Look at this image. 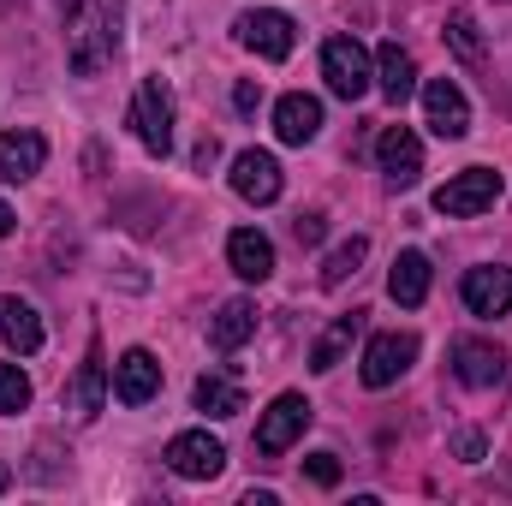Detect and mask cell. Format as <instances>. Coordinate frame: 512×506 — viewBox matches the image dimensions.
<instances>
[{
  "label": "cell",
  "instance_id": "1",
  "mask_svg": "<svg viewBox=\"0 0 512 506\" xmlns=\"http://www.w3.org/2000/svg\"><path fill=\"white\" fill-rule=\"evenodd\" d=\"M126 30V0H72L66 6V66L78 78H96L120 54Z\"/></svg>",
  "mask_w": 512,
  "mask_h": 506
},
{
  "label": "cell",
  "instance_id": "2",
  "mask_svg": "<svg viewBox=\"0 0 512 506\" xmlns=\"http://www.w3.org/2000/svg\"><path fill=\"white\" fill-rule=\"evenodd\" d=\"M322 78H328V90L340 102H358V96H370L376 66H370V54H364L358 36H328L322 42Z\"/></svg>",
  "mask_w": 512,
  "mask_h": 506
},
{
  "label": "cell",
  "instance_id": "3",
  "mask_svg": "<svg viewBox=\"0 0 512 506\" xmlns=\"http://www.w3.org/2000/svg\"><path fill=\"white\" fill-rule=\"evenodd\" d=\"M495 203H501V173L495 167H465L435 191V215H447V221H471Z\"/></svg>",
  "mask_w": 512,
  "mask_h": 506
},
{
  "label": "cell",
  "instance_id": "4",
  "mask_svg": "<svg viewBox=\"0 0 512 506\" xmlns=\"http://www.w3.org/2000/svg\"><path fill=\"white\" fill-rule=\"evenodd\" d=\"M131 131L149 155H167L173 149V90L161 78H143L137 96H131Z\"/></svg>",
  "mask_w": 512,
  "mask_h": 506
},
{
  "label": "cell",
  "instance_id": "5",
  "mask_svg": "<svg viewBox=\"0 0 512 506\" xmlns=\"http://www.w3.org/2000/svg\"><path fill=\"white\" fill-rule=\"evenodd\" d=\"M310 417H316V405H310L304 393H280V399L262 411V423H256V453H262V459H280L292 441H304Z\"/></svg>",
  "mask_w": 512,
  "mask_h": 506
},
{
  "label": "cell",
  "instance_id": "6",
  "mask_svg": "<svg viewBox=\"0 0 512 506\" xmlns=\"http://www.w3.org/2000/svg\"><path fill=\"white\" fill-rule=\"evenodd\" d=\"M167 465H173V477H185V483H209V477L227 471V447H221L209 429H179V435L167 441Z\"/></svg>",
  "mask_w": 512,
  "mask_h": 506
},
{
  "label": "cell",
  "instance_id": "7",
  "mask_svg": "<svg viewBox=\"0 0 512 506\" xmlns=\"http://www.w3.org/2000/svg\"><path fill=\"white\" fill-rule=\"evenodd\" d=\"M233 36L262 54V60H286L292 48H298V24L286 18V12H274V6H256V12H239V24H233Z\"/></svg>",
  "mask_w": 512,
  "mask_h": 506
},
{
  "label": "cell",
  "instance_id": "8",
  "mask_svg": "<svg viewBox=\"0 0 512 506\" xmlns=\"http://www.w3.org/2000/svg\"><path fill=\"white\" fill-rule=\"evenodd\" d=\"M376 167H382V179L393 191L417 185L423 179V137L411 126H382V137H376Z\"/></svg>",
  "mask_w": 512,
  "mask_h": 506
},
{
  "label": "cell",
  "instance_id": "9",
  "mask_svg": "<svg viewBox=\"0 0 512 506\" xmlns=\"http://www.w3.org/2000/svg\"><path fill=\"white\" fill-rule=\"evenodd\" d=\"M453 376L477 393H495V387H507V352L489 340H453Z\"/></svg>",
  "mask_w": 512,
  "mask_h": 506
},
{
  "label": "cell",
  "instance_id": "10",
  "mask_svg": "<svg viewBox=\"0 0 512 506\" xmlns=\"http://www.w3.org/2000/svg\"><path fill=\"white\" fill-rule=\"evenodd\" d=\"M411 358H417V334H376L364 346L358 376H364V387H393V381L411 370Z\"/></svg>",
  "mask_w": 512,
  "mask_h": 506
},
{
  "label": "cell",
  "instance_id": "11",
  "mask_svg": "<svg viewBox=\"0 0 512 506\" xmlns=\"http://www.w3.org/2000/svg\"><path fill=\"white\" fill-rule=\"evenodd\" d=\"M423 120L435 137H465L471 131V102H465V90L453 84V78H429L423 84Z\"/></svg>",
  "mask_w": 512,
  "mask_h": 506
},
{
  "label": "cell",
  "instance_id": "12",
  "mask_svg": "<svg viewBox=\"0 0 512 506\" xmlns=\"http://www.w3.org/2000/svg\"><path fill=\"white\" fill-rule=\"evenodd\" d=\"M459 298H465L471 316H507L512 310V268H501V262L471 268V274L459 280Z\"/></svg>",
  "mask_w": 512,
  "mask_h": 506
},
{
  "label": "cell",
  "instance_id": "13",
  "mask_svg": "<svg viewBox=\"0 0 512 506\" xmlns=\"http://www.w3.org/2000/svg\"><path fill=\"white\" fill-rule=\"evenodd\" d=\"M233 191L262 209V203H274L286 191V173H280V161L268 149H245V155H233Z\"/></svg>",
  "mask_w": 512,
  "mask_h": 506
},
{
  "label": "cell",
  "instance_id": "14",
  "mask_svg": "<svg viewBox=\"0 0 512 506\" xmlns=\"http://www.w3.org/2000/svg\"><path fill=\"white\" fill-rule=\"evenodd\" d=\"M42 161H48V137H42V131H30V126L0 131V185H24V179H36Z\"/></svg>",
  "mask_w": 512,
  "mask_h": 506
},
{
  "label": "cell",
  "instance_id": "15",
  "mask_svg": "<svg viewBox=\"0 0 512 506\" xmlns=\"http://www.w3.org/2000/svg\"><path fill=\"white\" fill-rule=\"evenodd\" d=\"M155 393H161V364H155V352L131 346L126 358L114 364V399H120V405H149Z\"/></svg>",
  "mask_w": 512,
  "mask_h": 506
},
{
  "label": "cell",
  "instance_id": "16",
  "mask_svg": "<svg viewBox=\"0 0 512 506\" xmlns=\"http://www.w3.org/2000/svg\"><path fill=\"white\" fill-rule=\"evenodd\" d=\"M316 131H322V102H316V96L292 90V96H280V102H274V137H280V143L304 149Z\"/></svg>",
  "mask_w": 512,
  "mask_h": 506
},
{
  "label": "cell",
  "instance_id": "17",
  "mask_svg": "<svg viewBox=\"0 0 512 506\" xmlns=\"http://www.w3.org/2000/svg\"><path fill=\"white\" fill-rule=\"evenodd\" d=\"M108 364H102V346H90V358L78 364V376H72V387H66V405H72V417H96L102 411V399H108Z\"/></svg>",
  "mask_w": 512,
  "mask_h": 506
},
{
  "label": "cell",
  "instance_id": "18",
  "mask_svg": "<svg viewBox=\"0 0 512 506\" xmlns=\"http://www.w3.org/2000/svg\"><path fill=\"white\" fill-rule=\"evenodd\" d=\"M387 292L399 310H417L429 298V256L423 251H399L393 256V274H387Z\"/></svg>",
  "mask_w": 512,
  "mask_h": 506
},
{
  "label": "cell",
  "instance_id": "19",
  "mask_svg": "<svg viewBox=\"0 0 512 506\" xmlns=\"http://www.w3.org/2000/svg\"><path fill=\"white\" fill-rule=\"evenodd\" d=\"M358 334H364V310H352V316H334V322H328V334L310 346V370H316V376L340 370V358L352 352V340H358Z\"/></svg>",
  "mask_w": 512,
  "mask_h": 506
},
{
  "label": "cell",
  "instance_id": "20",
  "mask_svg": "<svg viewBox=\"0 0 512 506\" xmlns=\"http://www.w3.org/2000/svg\"><path fill=\"white\" fill-rule=\"evenodd\" d=\"M0 334H6V346H12L18 358L42 352V316H36V304H24V298H0Z\"/></svg>",
  "mask_w": 512,
  "mask_h": 506
},
{
  "label": "cell",
  "instance_id": "21",
  "mask_svg": "<svg viewBox=\"0 0 512 506\" xmlns=\"http://www.w3.org/2000/svg\"><path fill=\"white\" fill-rule=\"evenodd\" d=\"M227 262H233L239 280H268V274H274V245H268L256 227H239V233L227 239Z\"/></svg>",
  "mask_w": 512,
  "mask_h": 506
},
{
  "label": "cell",
  "instance_id": "22",
  "mask_svg": "<svg viewBox=\"0 0 512 506\" xmlns=\"http://www.w3.org/2000/svg\"><path fill=\"white\" fill-rule=\"evenodd\" d=\"M251 334H256V304H251V298L221 304V316L209 322V346H215V352H239Z\"/></svg>",
  "mask_w": 512,
  "mask_h": 506
},
{
  "label": "cell",
  "instance_id": "23",
  "mask_svg": "<svg viewBox=\"0 0 512 506\" xmlns=\"http://www.w3.org/2000/svg\"><path fill=\"white\" fill-rule=\"evenodd\" d=\"M376 84H382V96L393 108L417 90V66H411V54H405L399 42H382V54H376Z\"/></svg>",
  "mask_w": 512,
  "mask_h": 506
},
{
  "label": "cell",
  "instance_id": "24",
  "mask_svg": "<svg viewBox=\"0 0 512 506\" xmlns=\"http://www.w3.org/2000/svg\"><path fill=\"white\" fill-rule=\"evenodd\" d=\"M197 411H209V417H239L245 411V387L227 376H203L197 381Z\"/></svg>",
  "mask_w": 512,
  "mask_h": 506
},
{
  "label": "cell",
  "instance_id": "25",
  "mask_svg": "<svg viewBox=\"0 0 512 506\" xmlns=\"http://www.w3.org/2000/svg\"><path fill=\"white\" fill-rule=\"evenodd\" d=\"M364 256H370V239H364V233H352L346 245H334L328 262H322V286H328V292H334V286H346V280L358 274V262H364Z\"/></svg>",
  "mask_w": 512,
  "mask_h": 506
},
{
  "label": "cell",
  "instance_id": "26",
  "mask_svg": "<svg viewBox=\"0 0 512 506\" xmlns=\"http://www.w3.org/2000/svg\"><path fill=\"white\" fill-rule=\"evenodd\" d=\"M447 42H453L459 60H471V66L483 60V36H477V18H471V12H453V18H447Z\"/></svg>",
  "mask_w": 512,
  "mask_h": 506
},
{
  "label": "cell",
  "instance_id": "27",
  "mask_svg": "<svg viewBox=\"0 0 512 506\" xmlns=\"http://www.w3.org/2000/svg\"><path fill=\"white\" fill-rule=\"evenodd\" d=\"M24 405H30V376H24L18 364H0V411L18 417Z\"/></svg>",
  "mask_w": 512,
  "mask_h": 506
},
{
  "label": "cell",
  "instance_id": "28",
  "mask_svg": "<svg viewBox=\"0 0 512 506\" xmlns=\"http://www.w3.org/2000/svg\"><path fill=\"white\" fill-rule=\"evenodd\" d=\"M304 477H310L316 489H334V483H340V459H334V453H310V459H304Z\"/></svg>",
  "mask_w": 512,
  "mask_h": 506
},
{
  "label": "cell",
  "instance_id": "29",
  "mask_svg": "<svg viewBox=\"0 0 512 506\" xmlns=\"http://www.w3.org/2000/svg\"><path fill=\"white\" fill-rule=\"evenodd\" d=\"M322 233H328V221H322V215H316V209H310V215H298V221H292V239H298V245H322Z\"/></svg>",
  "mask_w": 512,
  "mask_h": 506
},
{
  "label": "cell",
  "instance_id": "30",
  "mask_svg": "<svg viewBox=\"0 0 512 506\" xmlns=\"http://www.w3.org/2000/svg\"><path fill=\"white\" fill-rule=\"evenodd\" d=\"M233 108H239V114H256V108H262V84L239 78V84H233Z\"/></svg>",
  "mask_w": 512,
  "mask_h": 506
},
{
  "label": "cell",
  "instance_id": "31",
  "mask_svg": "<svg viewBox=\"0 0 512 506\" xmlns=\"http://www.w3.org/2000/svg\"><path fill=\"white\" fill-rule=\"evenodd\" d=\"M453 453H459L465 465H477V459H483V435H477V429H459V435H453Z\"/></svg>",
  "mask_w": 512,
  "mask_h": 506
},
{
  "label": "cell",
  "instance_id": "32",
  "mask_svg": "<svg viewBox=\"0 0 512 506\" xmlns=\"http://www.w3.org/2000/svg\"><path fill=\"white\" fill-rule=\"evenodd\" d=\"M215 161H221V143H215V137H203V143H197V167H215Z\"/></svg>",
  "mask_w": 512,
  "mask_h": 506
},
{
  "label": "cell",
  "instance_id": "33",
  "mask_svg": "<svg viewBox=\"0 0 512 506\" xmlns=\"http://www.w3.org/2000/svg\"><path fill=\"white\" fill-rule=\"evenodd\" d=\"M12 221H18V215H12V209H6V203H0V239H6V233H12Z\"/></svg>",
  "mask_w": 512,
  "mask_h": 506
},
{
  "label": "cell",
  "instance_id": "34",
  "mask_svg": "<svg viewBox=\"0 0 512 506\" xmlns=\"http://www.w3.org/2000/svg\"><path fill=\"white\" fill-rule=\"evenodd\" d=\"M0 489H6V465H0Z\"/></svg>",
  "mask_w": 512,
  "mask_h": 506
},
{
  "label": "cell",
  "instance_id": "35",
  "mask_svg": "<svg viewBox=\"0 0 512 506\" xmlns=\"http://www.w3.org/2000/svg\"><path fill=\"white\" fill-rule=\"evenodd\" d=\"M54 6H60V12H66V6H72V0H54Z\"/></svg>",
  "mask_w": 512,
  "mask_h": 506
}]
</instances>
